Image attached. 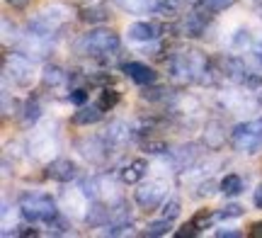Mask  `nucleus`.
<instances>
[{"label":"nucleus","instance_id":"obj_1","mask_svg":"<svg viewBox=\"0 0 262 238\" xmlns=\"http://www.w3.org/2000/svg\"><path fill=\"white\" fill-rule=\"evenodd\" d=\"M170 76L178 83H206V73H209V58L196 51V49H187V51H178L170 58Z\"/></svg>","mask_w":262,"mask_h":238},{"label":"nucleus","instance_id":"obj_2","mask_svg":"<svg viewBox=\"0 0 262 238\" xmlns=\"http://www.w3.org/2000/svg\"><path fill=\"white\" fill-rule=\"evenodd\" d=\"M119 49V37H117V32L112 29H90L88 34L75 41V51L80 54V56H93V58H100V56H110Z\"/></svg>","mask_w":262,"mask_h":238},{"label":"nucleus","instance_id":"obj_3","mask_svg":"<svg viewBox=\"0 0 262 238\" xmlns=\"http://www.w3.org/2000/svg\"><path fill=\"white\" fill-rule=\"evenodd\" d=\"M19 214L25 217L29 224H51L58 217L56 202L51 200V194L44 192H29L19 200Z\"/></svg>","mask_w":262,"mask_h":238},{"label":"nucleus","instance_id":"obj_4","mask_svg":"<svg viewBox=\"0 0 262 238\" xmlns=\"http://www.w3.org/2000/svg\"><path fill=\"white\" fill-rule=\"evenodd\" d=\"M231 146L238 153L245 156H255L262 148V117L253 119V122L238 124L231 132Z\"/></svg>","mask_w":262,"mask_h":238},{"label":"nucleus","instance_id":"obj_5","mask_svg":"<svg viewBox=\"0 0 262 238\" xmlns=\"http://www.w3.org/2000/svg\"><path fill=\"white\" fill-rule=\"evenodd\" d=\"M66 22H68V8H63V5H49V8L39 10L37 15L29 19V29L51 37V34H56L58 29L63 27Z\"/></svg>","mask_w":262,"mask_h":238},{"label":"nucleus","instance_id":"obj_6","mask_svg":"<svg viewBox=\"0 0 262 238\" xmlns=\"http://www.w3.org/2000/svg\"><path fill=\"white\" fill-rule=\"evenodd\" d=\"M5 78H12V83L19 88L32 85L34 80V68H32V61L25 54H12V56H5Z\"/></svg>","mask_w":262,"mask_h":238},{"label":"nucleus","instance_id":"obj_7","mask_svg":"<svg viewBox=\"0 0 262 238\" xmlns=\"http://www.w3.org/2000/svg\"><path fill=\"white\" fill-rule=\"evenodd\" d=\"M165 194H168V187H165V182H146V185H141L139 190L134 192V200H136V204H139L141 209H156V207H160L163 204V200H165Z\"/></svg>","mask_w":262,"mask_h":238},{"label":"nucleus","instance_id":"obj_8","mask_svg":"<svg viewBox=\"0 0 262 238\" xmlns=\"http://www.w3.org/2000/svg\"><path fill=\"white\" fill-rule=\"evenodd\" d=\"M47 175L56 182H71L75 175H78V168H75V163L68 161V158H56V161H51L47 165Z\"/></svg>","mask_w":262,"mask_h":238},{"label":"nucleus","instance_id":"obj_9","mask_svg":"<svg viewBox=\"0 0 262 238\" xmlns=\"http://www.w3.org/2000/svg\"><path fill=\"white\" fill-rule=\"evenodd\" d=\"M124 73H126L134 83H139V85H150V83L158 80V73L150 66H146V63H139V61L124 63Z\"/></svg>","mask_w":262,"mask_h":238},{"label":"nucleus","instance_id":"obj_10","mask_svg":"<svg viewBox=\"0 0 262 238\" xmlns=\"http://www.w3.org/2000/svg\"><path fill=\"white\" fill-rule=\"evenodd\" d=\"M148 172V163L143 158H136V161H129L126 165H122L117 170V178L124 182V185H136L139 180H143V175Z\"/></svg>","mask_w":262,"mask_h":238},{"label":"nucleus","instance_id":"obj_11","mask_svg":"<svg viewBox=\"0 0 262 238\" xmlns=\"http://www.w3.org/2000/svg\"><path fill=\"white\" fill-rule=\"evenodd\" d=\"M206 25H209V19H206L202 12H192V15H187V17L182 19L180 32H182V37H189V39L204 37V34H206Z\"/></svg>","mask_w":262,"mask_h":238},{"label":"nucleus","instance_id":"obj_12","mask_svg":"<svg viewBox=\"0 0 262 238\" xmlns=\"http://www.w3.org/2000/svg\"><path fill=\"white\" fill-rule=\"evenodd\" d=\"M78 151L83 153L88 161L100 163V161H104V156H107V143H104L102 139L93 136V139H83V141H78Z\"/></svg>","mask_w":262,"mask_h":238},{"label":"nucleus","instance_id":"obj_13","mask_svg":"<svg viewBox=\"0 0 262 238\" xmlns=\"http://www.w3.org/2000/svg\"><path fill=\"white\" fill-rule=\"evenodd\" d=\"M126 34L134 41H153V39H158L160 27L153 22H134V25H129Z\"/></svg>","mask_w":262,"mask_h":238},{"label":"nucleus","instance_id":"obj_14","mask_svg":"<svg viewBox=\"0 0 262 238\" xmlns=\"http://www.w3.org/2000/svg\"><path fill=\"white\" fill-rule=\"evenodd\" d=\"M129 136H131V129L129 124L124 122H112L107 126V134H104V139H107L110 146H122V143L129 141Z\"/></svg>","mask_w":262,"mask_h":238},{"label":"nucleus","instance_id":"obj_15","mask_svg":"<svg viewBox=\"0 0 262 238\" xmlns=\"http://www.w3.org/2000/svg\"><path fill=\"white\" fill-rule=\"evenodd\" d=\"M102 112H104V107L100 105V102H95V105H90V107H80L73 115V122L80 124V126H83V124H95L102 119Z\"/></svg>","mask_w":262,"mask_h":238},{"label":"nucleus","instance_id":"obj_16","mask_svg":"<svg viewBox=\"0 0 262 238\" xmlns=\"http://www.w3.org/2000/svg\"><path fill=\"white\" fill-rule=\"evenodd\" d=\"M158 3L160 0H117V5L122 10L136 12V15H141V12H156V10H158Z\"/></svg>","mask_w":262,"mask_h":238},{"label":"nucleus","instance_id":"obj_17","mask_svg":"<svg viewBox=\"0 0 262 238\" xmlns=\"http://www.w3.org/2000/svg\"><path fill=\"white\" fill-rule=\"evenodd\" d=\"M110 217H112V209H110V207L93 204L90 211H88V217H85V221H88L90 226H107V224H110Z\"/></svg>","mask_w":262,"mask_h":238},{"label":"nucleus","instance_id":"obj_18","mask_svg":"<svg viewBox=\"0 0 262 238\" xmlns=\"http://www.w3.org/2000/svg\"><path fill=\"white\" fill-rule=\"evenodd\" d=\"M219 190L224 192L226 197H238V194L243 192V178L235 175V172H231V175H226L224 180H221Z\"/></svg>","mask_w":262,"mask_h":238},{"label":"nucleus","instance_id":"obj_19","mask_svg":"<svg viewBox=\"0 0 262 238\" xmlns=\"http://www.w3.org/2000/svg\"><path fill=\"white\" fill-rule=\"evenodd\" d=\"M226 134L221 132V122H209L206 124V146L209 148H221V143H224Z\"/></svg>","mask_w":262,"mask_h":238},{"label":"nucleus","instance_id":"obj_20","mask_svg":"<svg viewBox=\"0 0 262 238\" xmlns=\"http://www.w3.org/2000/svg\"><path fill=\"white\" fill-rule=\"evenodd\" d=\"M63 80H66V73L58 66H47L44 73H41V83L47 88H56V85H61Z\"/></svg>","mask_w":262,"mask_h":238},{"label":"nucleus","instance_id":"obj_21","mask_svg":"<svg viewBox=\"0 0 262 238\" xmlns=\"http://www.w3.org/2000/svg\"><path fill=\"white\" fill-rule=\"evenodd\" d=\"M39 115H41V107H39L37 100H29L27 105H25V117H22V124L25 126H32V124L39 119Z\"/></svg>","mask_w":262,"mask_h":238},{"label":"nucleus","instance_id":"obj_22","mask_svg":"<svg viewBox=\"0 0 262 238\" xmlns=\"http://www.w3.org/2000/svg\"><path fill=\"white\" fill-rule=\"evenodd\" d=\"M107 17H110V15H107L104 8H85L83 12H80V19H83V22H104Z\"/></svg>","mask_w":262,"mask_h":238},{"label":"nucleus","instance_id":"obj_23","mask_svg":"<svg viewBox=\"0 0 262 238\" xmlns=\"http://www.w3.org/2000/svg\"><path fill=\"white\" fill-rule=\"evenodd\" d=\"M202 5L206 12H224L226 8L235 5V0H202Z\"/></svg>","mask_w":262,"mask_h":238},{"label":"nucleus","instance_id":"obj_24","mask_svg":"<svg viewBox=\"0 0 262 238\" xmlns=\"http://www.w3.org/2000/svg\"><path fill=\"white\" fill-rule=\"evenodd\" d=\"M168 231H170V219L153 221V224H148V229H146V236H165Z\"/></svg>","mask_w":262,"mask_h":238},{"label":"nucleus","instance_id":"obj_25","mask_svg":"<svg viewBox=\"0 0 262 238\" xmlns=\"http://www.w3.org/2000/svg\"><path fill=\"white\" fill-rule=\"evenodd\" d=\"M235 217H243V207L241 204H228L216 214V219H235Z\"/></svg>","mask_w":262,"mask_h":238},{"label":"nucleus","instance_id":"obj_26","mask_svg":"<svg viewBox=\"0 0 262 238\" xmlns=\"http://www.w3.org/2000/svg\"><path fill=\"white\" fill-rule=\"evenodd\" d=\"M180 214V200H170V202H165L163 204V219H175Z\"/></svg>","mask_w":262,"mask_h":238},{"label":"nucleus","instance_id":"obj_27","mask_svg":"<svg viewBox=\"0 0 262 238\" xmlns=\"http://www.w3.org/2000/svg\"><path fill=\"white\" fill-rule=\"evenodd\" d=\"M117 102H119V93H117V90H110V88H107V90H102L100 105H102L104 110H107V107H114Z\"/></svg>","mask_w":262,"mask_h":238},{"label":"nucleus","instance_id":"obj_28","mask_svg":"<svg viewBox=\"0 0 262 238\" xmlns=\"http://www.w3.org/2000/svg\"><path fill=\"white\" fill-rule=\"evenodd\" d=\"M49 231H51V233H68V231H71V224H68L61 214H58L56 219L49 224Z\"/></svg>","mask_w":262,"mask_h":238},{"label":"nucleus","instance_id":"obj_29","mask_svg":"<svg viewBox=\"0 0 262 238\" xmlns=\"http://www.w3.org/2000/svg\"><path fill=\"white\" fill-rule=\"evenodd\" d=\"M68 100H71L73 105L83 107L85 102H88V90H83V88H75V90H71V95H68Z\"/></svg>","mask_w":262,"mask_h":238},{"label":"nucleus","instance_id":"obj_30","mask_svg":"<svg viewBox=\"0 0 262 238\" xmlns=\"http://www.w3.org/2000/svg\"><path fill=\"white\" fill-rule=\"evenodd\" d=\"M238 37L233 39V47L235 49H243V47H248V41H250V37H248V29H241V32H235Z\"/></svg>","mask_w":262,"mask_h":238},{"label":"nucleus","instance_id":"obj_31","mask_svg":"<svg viewBox=\"0 0 262 238\" xmlns=\"http://www.w3.org/2000/svg\"><path fill=\"white\" fill-rule=\"evenodd\" d=\"M194 233H199V229L194 226V221H189L187 226H182V229H180L175 236H178V238H185V236H194Z\"/></svg>","mask_w":262,"mask_h":238},{"label":"nucleus","instance_id":"obj_32","mask_svg":"<svg viewBox=\"0 0 262 238\" xmlns=\"http://www.w3.org/2000/svg\"><path fill=\"white\" fill-rule=\"evenodd\" d=\"M146 151L148 153H163L165 151V143L163 141H146Z\"/></svg>","mask_w":262,"mask_h":238},{"label":"nucleus","instance_id":"obj_33","mask_svg":"<svg viewBox=\"0 0 262 238\" xmlns=\"http://www.w3.org/2000/svg\"><path fill=\"white\" fill-rule=\"evenodd\" d=\"M168 3L172 5V10H178V8H187V5H196L202 0H168Z\"/></svg>","mask_w":262,"mask_h":238},{"label":"nucleus","instance_id":"obj_34","mask_svg":"<svg viewBox=\"0 0 262 238\" xmlns=\"http://www.w3.org/2000/svg\"><path fill=\"white\" fill-rule=\"evenodd\" d=\"M216 236H219V238H224V236H228V238H238L241 233H238V231H228V229H219V231H216Z\"/></svg>","mask_w":262,"mask_h":238},{"label":"nucleus","instance_id":"obj_35","mask_svg":"<svg viewBox=\"0 0 262 238\" xmlns=\"http://www.w3.org/2000/svg\"><path fill=\"white\" fill-rule=\"evenodd\" d=\"M253 202H255V207H257V209H262V185H260V187H257V190H255V194H253Z\"/></svg>","mask_w":262,"mask_h":238},{"label":"nucleus","instance_id":"obj_36","mask_svg":"<svg viewBox=\"0 0 262 238\" xmlns=\"http://www.w3.org/2000/svg\"><path fill=\"white\" fill-rule=\"evenodd\" d=\"M27 3H29V0H8V5H12V8H17V10L27 8Z\"/></svg>","mask_w":262,"mask_h":238},{"label":"nucleus","instance_id":"obj_37","mask_svg":"<svg viewBox=\"0 0 262 238\" xmlns=\"http://www.w3.org/2000/svg\"><path fill=\"white\" fill-rule=\"evenodd\" d=\"M15 236H37L34 229H22V231H15Z\"/></svg>","mask_w":262,"mask_h":238},{"label":"nucleus","instance_id":"obj_38","mask_svg":"<svg viewBox=\"0 0 262 238\" xmlns=\"http://www.w3.org/2000/svg\"><path fill=\"white\" fill-rule=\"evenodd\" d=\"M250 236H262V224H255L253 231H250Z\"/></svg>","mask_w":262,"mask_h":238}]
</instances>
